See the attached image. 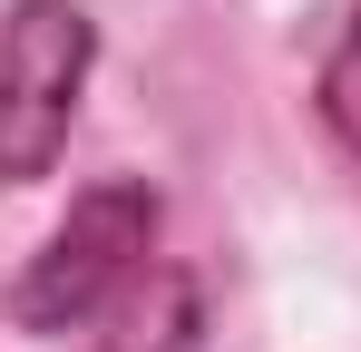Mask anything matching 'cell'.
<instances>
[{"label": "cell", "instance_id": "obj_2", "mask_svg": "<svg viewBox=\"0 0 361 352\" xmlns=\"http://www.w3.org/2000/svg\"><path fill=\"white\" fill-rule=\"evenodd\" d=\"M88 69H98V30L78 0H10V20H0V186H39L59 167Z\"/></svg>", "mask_w": 361, "mask_h": 352}, {"label": "cell", "instance_id": "obj_3", "mask_svg": "<svg viewBox=\"0 0 361 352\" xmlns=\"http://www.w3.org/2000/svg\"><path fill=\"white\" fill-rule=\"evenodd\" d=\"M322 117H332V137L352 147V167H361V10H352V30L332 40V59H322Z\"/></svg>", "mask_w": 361, "mask_h": 352}, {"label": "cell", "instance_id": "obj_1", "mask_svg": "<svg viewBox=\"0 0 361 352\" xmlns=\"http://www.w3.org/2000/svg\"><path fill=\"white\" fill-rule=\"evenodd\" d=\"M147 254H157V186L147 176H108V186L68 196L49 245L10 284V323L20 333H78V323H98V313H118L127 293L147 284Z\"/></svg>", "mask_w": 361, "mask_h": 352}]
</instances>
